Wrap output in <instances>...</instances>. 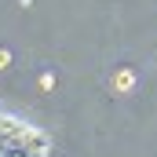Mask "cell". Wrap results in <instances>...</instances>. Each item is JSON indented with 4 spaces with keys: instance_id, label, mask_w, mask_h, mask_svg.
I'll use <instances>...</instances> for the list:
<instances>
[{
    "instance_id": "cell-1",
    "label": "cell",
    "mask_w": 157,
    "mask_h": 157,
    "mask_svg": "<svg viewBox=\"0 0 157 157\" xmlns=\"http://www.w3.org/2000/svg\"><path fill=\"white\" fill-rule=\"evenodd\" d=\"M48 150L51 139L37 124L15 113H0V157H48Z\"/></svg>"
}]
</instances>
